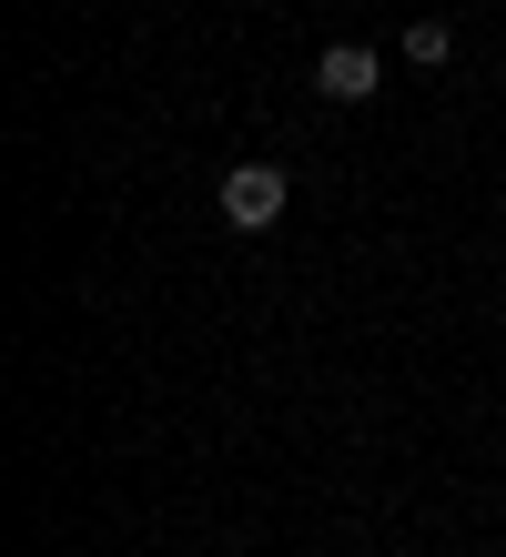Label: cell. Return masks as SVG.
<instances>
[{"instance_id": "cell-1", "label": "cell", "mask_w": 506, "mask_h": 557, "mask_svg": "<svg viewBox=\"0 0 506 557\" xmlns=\"http://www.w3.org/2000/svg\"><path fill=\"white\" fill-rule=\"evenodd\" d=\"M284 203H294L284 162H233V173H223V223H233V234H263V223H284Z\"/></svg>"}, {"instance_id": "cell-2", "label": "cell", "mask_w": 506, "mask_h": 557, "mask_svg": "<svg viewBox=\"0 0 506 557\" xmlns=\"http://www.w3.org/2000/svg\"><path fill=\"white\" fill-rule=\"evenodd\" d=\"M375 82H385V61L365 51V41H334V51L314 61V91H324V102H365Z\"/></svg>"}, {"instance_id": "cell-3", "label": "cell", "mask_w": 506, "mask_h": 557, "mask_svg": "<svg viewBox=\"0 0 506 557\" xmlns=\"http://www.w3.org/2000/svg\"><path fill=\"white\" fill-rule=\"evenodd\" d=\"M446 51H456V30H446V21H416V30H405V61H416V72H435Z\"/></svg>"}]
</instances>
